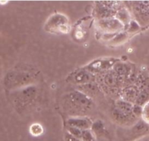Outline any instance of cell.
Wrapping results in <instances>:
<instances>
[{
	"label": "cell",
	"instance_id": "obj_22",
	"mask_svg": "<svg viewBox=\"0 0 149 141\" xmlns=\"http://www.w3.org/2000/svg\"><path fill=\"white\" fill-rule=\"evenodd\" d=\"M0 73H1V67H0Z\"/></svg>",
	"mask_w": 149,
	"mask_h": 141
},
{
	"label": "cell",
	"instance_id": "obj_11",
	"mask_svg": "<svg viewBox=\"0 0 149 141\" xmlns=\"http://www.w3.org/2000/svg\"><path fill=\"white\" fill-rule=\"evenodd\" d=\"M113 115L114 119L121 124H127L131 123V121L134 120L133 119L136 118V116L133 113H127L125 112H123L116 107L113 111Z\"/></svg>",
	"mask_w": 149,
	"mask_h": 141
},
{
	"label": "cell",
	"instance_id": "obj_8",
	"mask_svg": "<svg viewBox=\"0 0 149 141\" xmlns=\"http://www.w3.org/2000/svg\"><path fill=\"white\" fill-rule=\"evenodd\" d=\"M116 63L115 59H97L91 62L86 69L91 72H100L110 69V67L114 66Z\"/></svg>",
	"mask_w": 149,
	"mask_h": 141
},
{
	"label": "cell",
	"instance_id": "obj_14",
	"mask_svg": "<svg viewBox=\"0 0 149 141\" xmlns=\"http://www.w3.org/2000/svg\"><path fill=\"white\" fill-rule=\"evenodd\" d=\"M29 132L31 135L34 137L40 136L44 132V129L40 124L34 123L31 125L29 128Z\"/></svg>",
	"mask_w": 149,
	"mask_h": 141
},
{
	"label": "cell",
	"instance_id": "obj_19",
	"mask_svg": "<svg viewBox=\"0 0 149 141\" xmlns=\"http://www.w3.org/2000/svg\"><path fill=\"white\" fill-rule=\"evenodd\" d=\"M64 140L65 141H82L81 139L72 136V135H71L67 132L64 134Z\"/></svg>",
	"mask_w": 149,
	"mask_h": 141
},
{
	"label": "cell",
	"instance_id": "obj_13",
	"mask_svg": "<svg viewBox=\"0 0 149 141\" xmlns=\"http://www.w3.org/2000/svg\"><path fill=\"white\" fill-rule=\"evenodd\" d=\"M116 18L120 22L122 23L124 26H125V24H129V22L130 21V15L125 8H121L118 10L116 15Z\"/></svg>",
	"mask_w": 149,
	"mask_h": 141
},
{
	"label": "cell",
	"instance_id": "obj_17",
	"mask_svg": "<svg viewBox=\"0 0 149 141\" xmlns=\"http://www.w3.org/2000/svg\"><path fill=\"white\" fill-rule=\"evenodd\" d=\"M142 118L146 124H149V101L146 103L142 107Z\"/></svg>",
	"mask_w": 149,
	"mask_h": 141
},
{
	"label": "cell",
	"instance_id": "obj_3",
	"mask_svg": "<svg viewBox=\"0 0 149 141\" xmlns=\"http://www.w3.org/2000/svg\"><path fill=\"white\" fill-rule=\"evenodd\" d=\"M45 28L48 31L53 33L67 34L70 31L68 19L65 15L60 13H56L50 17L45 24Z\"/></svg>",
	"mask_w": 149,
	"mask_h": 141
},
{
	"label": "cell",
	"instance_id": "obj_18",
	"mask_svg": "<svg viewBox=\"0 0 149 141\" xmlns=\"http://www.w3.org/2000/svg\"><path fill=\"white\" fill-rule=\"evenodd\" d=\"M82 131L78 128L73 127V126H67V132L70 133L72 136L75 137L77 138H79L81 140V136H82Z\"/></svg>",
	"mask_w": 149,
	"mask_h": 141
},
{
	"label": "cell",
	"instance_id": "obj_21",
	"mask_svg": "<svg viewBox=\"0 0 149 141\" xmlns=\"http://www.w3.org/2000/svg\"><path fill=\"white\" fill-rule=\"evenodd\" d=\"M135 141H149V136L143 137V138L136 140Z\"/></svg>",
	"mask_w": 149,
	"mask_h": 141
},
{
	"label": "cell",
	"instance_id": "obj_1",
	"mask_svg": "<svg viewBox=\"0 0 149 141\" xmlns=\"http://www.w3.org/2000/svg\"><path fill=\"white\" fill-rule=\"evenodd\" d=\"M64 108L72 116H80L91 108L92 100L84 92L74 91L64 96L63 99Z\"/></svg>",
	"mask_w": 149,
	"mask_h": 141
},
{
	"label": "cell",
	"instance_id": "obj_15",
	"mask_svg": "<svg viewBox=\"0 0 149 141\" xmlns=\"http://www.w3.org/2000/svg\"><path fill=\"white\" fill-rule=\"evenodd\" d=\"M118 76L116 74L109 73L104 76V83L109 86H116L118 83Z\"/></svg>",
	"mask_w": 149,
	"mask_h": 141
},
{
	"label": "cell",
	"instance_id": "obj_16",
	"mask_svg": "<svg viewBox=\"0 0 149 141\" xmlns=\"http://www.w3.org/2000/svg\"><path fill=\"white\" fill-rule=\"evenodd\" d=\"M82 141H97L96 137L94 132L91 129H86L82 131V136H81Z\"/></svg>",
	"mask_w": 149,
	"mask_h": 141
},
{
	"label": "cell",
	"instance_id": "obj_4",
	"mask_svg": "<svg viewBox=\"0 0 149 141\" xmlns=\"http://www.w3.org/2000/svg\"><path fill=\"white\" fill-rule=\"evenodd\" d=\"M37 94L36 88L33 86H29L18 90L13 91L12 98L13 103L17 107H25L34 100Z\"/></svg>",
	"mask_w": 149,
	"mask_h": 141
},
{
	"label": "cell",
	"instance_id": "obj_5",
	"mask_svg": "<svg viewBox=\"0 0 149 141\" xmlns=\"http://www.w3.org/2000/svg\"><path fill=\"white\" fill-rule=\"evenodd\" d=\"M133 11L137 21L141 24L149 21V1H139L132 2Z\"/></svg>",
	"mask_w": 149,
	"mask_h": 141
},
{
	"label": "cell",
	"instance_id": "obj_2",
	"mask_svg": "<svg viewBox=\"0 0 149 141\" xmlns=\"http://www.w3.org/2000/svg\"><path fill=\"white\" fill-rule=\"evenodd\" d=\"M34 77L30 73L21 70L10 71L4 78V86L8 90L15 91L30 86Z\"/></svg>",
	"mask_w": 149,
	"mask_h": 141
},
{
	"label": "cell",
	"instance_id": "obj_9",
	"mask_svg": "<svg viewBox=\"0 0 149 141\" xmlns=\"http://www.w3.org/2000/svg\"><path fill=\"white\" fill-rule=\"evenodd\" d=\"M92 124L91 121L85 117H73L67 121V126L78 128L81 130L91 129Z\"/></svg>",
	"mask_w": 149,
	"mask_h": 141
},
{
	"label": "cell",
	"instance_id": "obj_6",
	"mask_svg": "<svg viewBox=\"0 0 149 141\" xmlns=\"http://www.w3.org/2000/svg\"><path fill=\"white\" fill-rule=\"evenodd\" d=\"M98 27L107 34H114L121 31L124 29V24L120 22L116 18H107L99 20L97 23Z\"/></svg>",
	"mask_w": 149,
	"mask_h": 141
},
{
	"label": "cell",
	"instance_id": "obj_20",
	"mask_svg": "<svg viewBox=\"0 0 149 141\" xmlns=\"http://www.w3.org/2000/svg\"><path fill=\"white\" fill-rule=\"evenodd\" d=\"M75 37L78 39H81L84 37V34H83L82 31H77L75 33Z\"/></svg>",
	"mask_w": 149,
	"mask_h": 141
},
{
	"label": "cell",
	"instance_id": "obj_10",
	"mask_svg": "<svg viewBox=\"0 0 149 141\" xmlns=\"http://www.w3.org/2000/svg\"><path fill=\"white\" fill-rule=\"evenodd\" d=\"M140 92V89L137 86H129L126 87L121 92V100L128 103H135Z\"/></svg>",
	"mask_w": 149,
	"mask_h": 141
},
{
	"label": "cell",
	"instance_id": "obj_7",
	"mask_svg": "<svg viewBox=\"0 0 149 141\" xmlns=\"http://www.w3.org/2000/svg\"><path fill=\"white\" fill-rule=\"evenodd\" d=\"M69 81L73 84H78L81 86L91 83L94 80V75L87 69H81L73 72L68 77Z\"/></svg>",
	"mask_w": 149,
	"mask_h": 141
},
{
	"label": "cell",
	"instance_id": "obj_12",
	"mask_svg": "<svg viewBox=\"0 0 149 141\" xmlns=\"http://www.w3.org/2000/svg\"><path fill=\"white\" fill-rule=\"evenodd\" d=\"M149 100V91L148 90V89H144L140 90L139 92V94L137 97V100H136L134 104L137 105H140L143 107L146 103L148 102Z\"/></svg>",
	"mask_w": 149,
	"mask_h": 141
}]
</instances>
